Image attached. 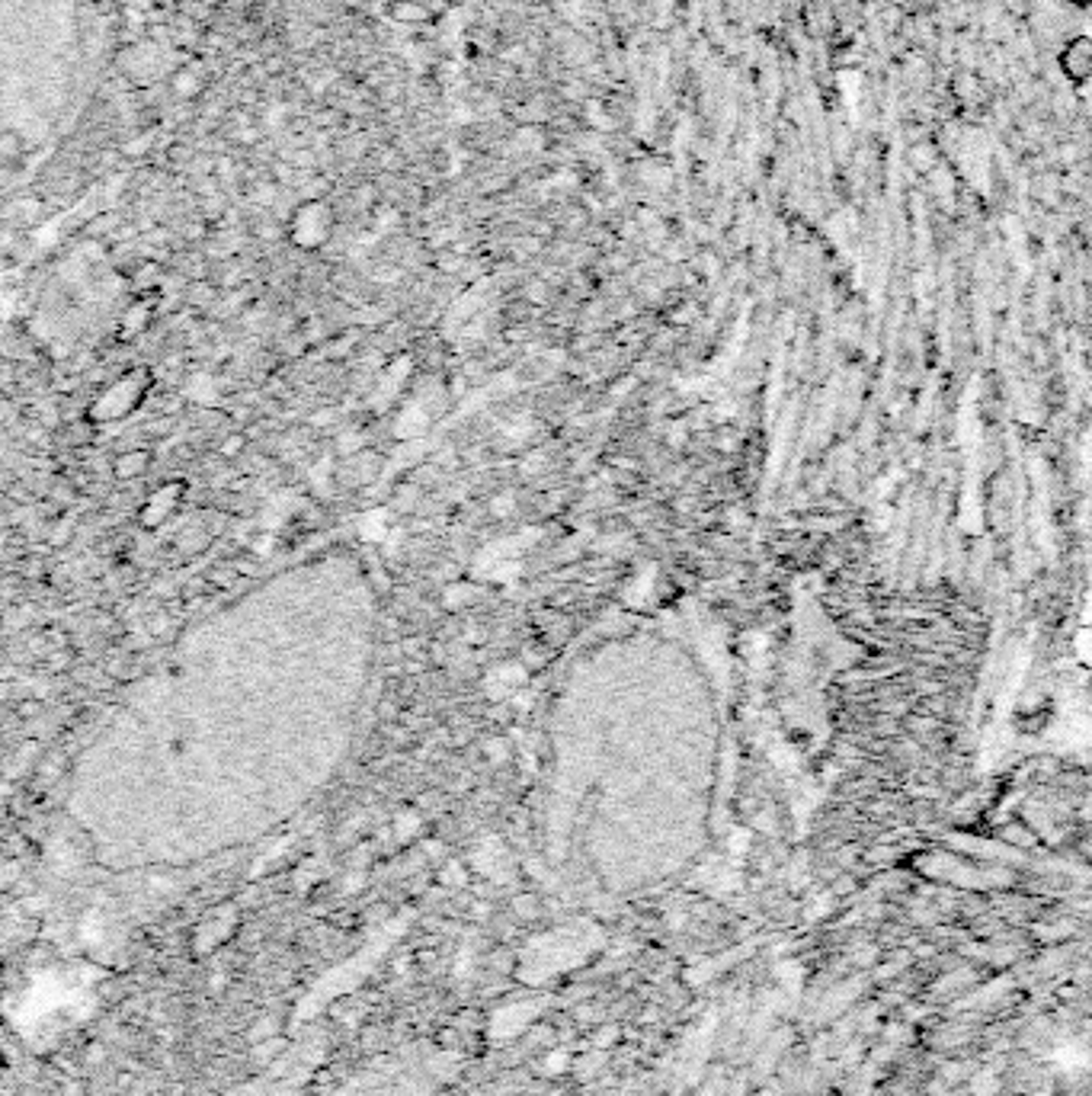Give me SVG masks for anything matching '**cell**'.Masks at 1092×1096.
Instances as JSON below:
<instances>
[{
	"label": "cell",
	"mask_w": 1092,
	"mask_h": 1096,
	"mask_svg": "<svg viewBox=\"0 0 1092 1096\" xmlns=\"http://www.w3.org/2000/svg\"><path fill=\"white\" fill-rule=\"evenodd\" d=\"M330 420H334V410H317V414L311 417V424H315V427H327Z\"/></svg>",
	"instance_id": "20"
},
{
	"label": "cell",
	"mask_w": 1092,
	"mask_h": 1096,
	"mask_svg": "<svg viewBox=\"0 0 1092 1096\" xmlns=\"http://www.w3.org/2000/svg\"><path fill=\"white\" fill-rule=\"evenodd\" d=\"M522 687H526V667L522 664H500L484 680V692L493 699H513Z\"/></svg>",
	"instance_id": "2"
},
{
	"label": "cell",
	"mask_w": 1092,
	"mask_h": 1096,
	"mask_svg": "<svg viewBox=\"0 0 1092 1096\" xmlns=\"http://www.w3.org/2000/svg\"><path fill=\"white\" fill-rule=\"evenodd\" d=\"M391 536V514L388 510H369V514H362L360 519V538L365 542H382Z\"/></svg>",
	"instance_id": "6"
},
{
	"label": "cell",
	"mask_w": 1092,
	"mask_h": 1096,
	"mask_svg": "<svg viewBox=\"0 0 1092 1096\" xmlns=\"http://www.w3.org/2000/svg\"><path fill=\"white\" fill-rule=\"evenodd\" d=\"M241 446H244L241 436H228L225 446H222V452H225V455H237V452H241Z\"/></svg>",
	"instance_id": "19"
},
{
	"label": "cell",
	"mask_w": 1092,
	"mask_h": 1096,
	"mask_svg": "<svg viewBox=\"0 0 1092 1096\" xmlns=\"http://www.w3.org/2000/svg\"><path fill=\"white\" fill-rule=\"evenodd\" d=\"M144 469H148V455H144V452H128V455H122V459L116 462V474H119V478H135V474H142Z\"/></svg>",
	"instance_id": "10"
},
{
	"label": "cell",
	"mask_w": 1092,
	"mask_h": 1096,
	"mask_svg": "<svg viewBox=\"0 0 1092 1096\" xmlns=\"http://www.w3.org/2000/svg\"><path fill=\"white\" fill-rule=\"evenodd\" d=\"M292 234H295V241L301 244V248H317L320 241H327V234H330L327 208L317 206V203L305 206L295 215V222H292Z\"/></svg>",
	"instance_id": "1"
},
{
	"label": "cell",
	"mask_w": 1092,
	"mask_h": 1096,
	"mask_svg": "<svg viewBox=\"0 0 1092 1096\" xmlns=\"http://www.w3.org/2000/svg\"><path fill=\"white\" fill-rule=\"evenodd\" d=\"M183 395H186L189 401H196V405H215L218 401V379L212 376V372H196V376L186 379Z\"/></svg>",
	"instance_id": "5"
},
{
	"label": "cell",
	"mask_w": 1092,
	"mask_h": 1096,
	"mask_svg": "<svg viewBox=\"0 0 1092 1096\" xmlns=\"http://www.w3.org/2000/svg\"><path fill=\"white\" fill-rule=\"evenodd\" d=\"M362 449V433L360 430H346L337 436V452L339 455H353Z\"/></svg>",
	"instance_id": "12"
},
{
	"label": "cell",
	"mask_w": 1092,
	"mask_h": 1096,
	"mask_svg": "<svg viewBox=\"0 0 1092 1096\" xmlns=\"http://www.w3.org/2000/svg\"><path fill=\"white\" fill-rule=\"evenodd\" d=\"M417 827H420V818L410 815V811H401V815H398V834L401 837H414Z\"/></svg>",
	"instance_id": "15"
},
{
	"label": "cell",
	"mask_w": 1092,
	"mask_h": 1096,
	"mask_svg": "<svg viewBox=\"0 0 1092 1096\" xmlns=\"http://www.w3.org/2000/svg\"><path fill=\"white\" fill-rule=\"evenodd\" d=\"M474 587L471 583H448L446 587V593H443V600H446V606L448 609H458V606H468V603L474 600Z\"/></svg>",
	"instance_id": "11"
},
{
	"label": "cell",
	"mask_w": 1092,
	"mask_h": 1096,
	"mask_svg": "<svg viewBox=\"0 0 1092 1096\" xmlns=\"http://www.w3.org/2000/svg\"><path fill=\"white\" fill-rule=\"evenodd\" d=\"M541 465H545V455H538V452H532L526 462H522V471L526 474H535V469H541Z\"/></svg>",
	"instance_id": "18"
},
{
	"label": "cell",
	"mask_w": 1092,
	"mask_h": 1096,
	"mask_svg": "<svg viewBox=\"0 0 1092 1096\" xmlns=\"http://www.w3.org/2000/svg\"><path fill=\"white\" fill-rule=\"evenodd\" d=\"M513 507H516V500H513V494H500V497H493L491 500V514L493 516H510L513 514Z\"/></svg>",
	"instance_id": "16"
},
{
	"label": "cell",
	"mask_w": 1092,
	"mask_h": 1096,
	"mask_svg": "<svg viewBox=\"0 0 1092 1096\" xmlns=\"http://www.w3.org/2000/svg\"><path fill=\"white\" fill-rule=\"evenodd\" d=\"M484 751H488V756H491L493 763H503L510 756V744L503 741V737H493V741L484 744Z\"/></svg>",
	"instance_id": "14"
},
{
	"label": "cell",
	"mask_w": 1092,
	"mask_h": 1096,
	"mask_svg": "<svg viewBox=\"0 0 1092 1096\" xmlns=\"http://www.w3.org/2000/svg\"><path fill=\"white\" fill-rule=\"evenodd\" d=\"M173 494H180V488H164V491H158V497H154L151 504L144 507V514H142L144 526H161V523H164V516H167L170 510H173Z\"/></svg>",
	"instance_id": "8"
},
{
	"label": "cell",
	"mask_w": 1092,
	"mask_h": 1096,
	"mask_svg": "<svg viewBox=\"0 0 1092 1096\" xmlns=\"http://www.w3.org/2000/svg\"><path fill=\"white\" fill-rule=\"evenodd\" d=\"M1063 65H1067L1073 77H1089L1092 75V42H1086V39L1073 42V49L1063 55Z\"/></svg>",
	"instance_id": "7"
},
{
	"label": "cell",
	"mask_w": 1092,
	"mask_h": 1096,
	"mask_svg": "<svg viewBox=\"0 0 1092 1096\" xmlns=\"http://www.w3.org/2000/svg\"><path fill=\"white\" fill-rule=\"evenodd\" d=\"M529 433H532V420H529L526 414H522V417H516V420H513V424L507 427V436H510L513 443H522V440H526Z\"/></svg>",
	"instance_id": "13"
},
{
	"label": "cell",
	"mask_w": 1092,
	"mask_h": 1096,
	"mask_svg": "<svg viewBox=\"0 0 1092 1096\" xmlns=\"http://www.w3.org/2000/svg\"><path fill=\"white\" fill-rule=\"evenodd\" d=\"M298 507H301V497L295 494V491H282V494L270 497V504H266L263 514H260V529L263 533H276V529L286 523Z\"/></svg>",
	"instance_id": "4"
},
{
	"label": "cell",
	"mask_w": 1092,
	"mask_h": 1096,
	"mask_svg": "<svg viewBox=\"0 0 1092 1096\" xmlns=\"http://www.w3.org/2000/svg\"><path fill=\"white\" fill-rule=\"evenodd\" d=\"M273 545H276V533H263L260 538H253V555L266 559V555H273Z\"/></svg>",
	"instance_id": "17"
},
{
	"label": "cell",
	"mask_w": 1092,
	"mask_h": 1096,
	"mask_svg": "<svg viewBox=\"0 0 1092 1096\" xmlns=\"http://www.w3.org/2000/svg\"><path fill=\"white\" fill-rule=\"evenodd\" d=\"M424 430H426V410H424L420 401H414V405L404 407V414L398 420V436L407 440V436H417V433H424Z\"/></svg>",
	"instance_id": "9"
},
{
	"label": "cell",
	"mask_w": 1092,
	"mask_h": 1096,
	"mask_svg": "<svg viewBox=\"0 0 1092 1096\" xmlns=\"http://www.w3.org/2000/svg\"><path fill=\"white\" fill-rule=\"evenodd\" d=\"M135 401H139V385H135V379L132 382L122 379L119 385H113L103 398L97 401L94 417H122Z\"/></svg>",
	"instance_id": "3"
}]
</instances>
